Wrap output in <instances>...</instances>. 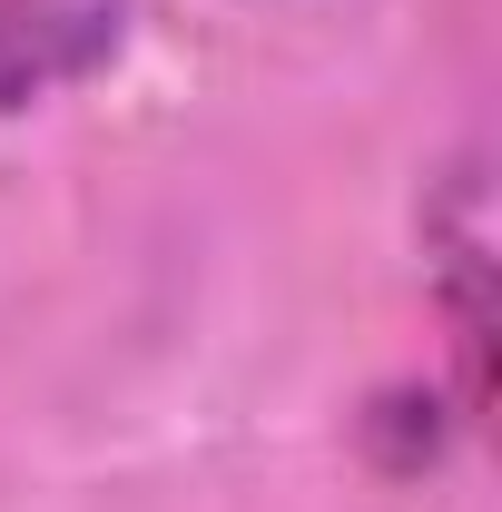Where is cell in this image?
Returning a JSON list of instances; mask_svg holds the SVG:
<instances>
[{
  "instance_id": "6da1fadb",
  "label": "cell",
  "mask_w": 502,
  "mask_h": 512,
  "mask_svg": "<svg viewBox=\"0 0 502 512\" xmlns=\"http://www.w3.org/2000/svg\"><path fill=\"white\" fill-rule=\"evenodd\" d=\"M119 10L128 0H0V109L89 79L119 50Z\"/></svg>"
}]
</instances>
